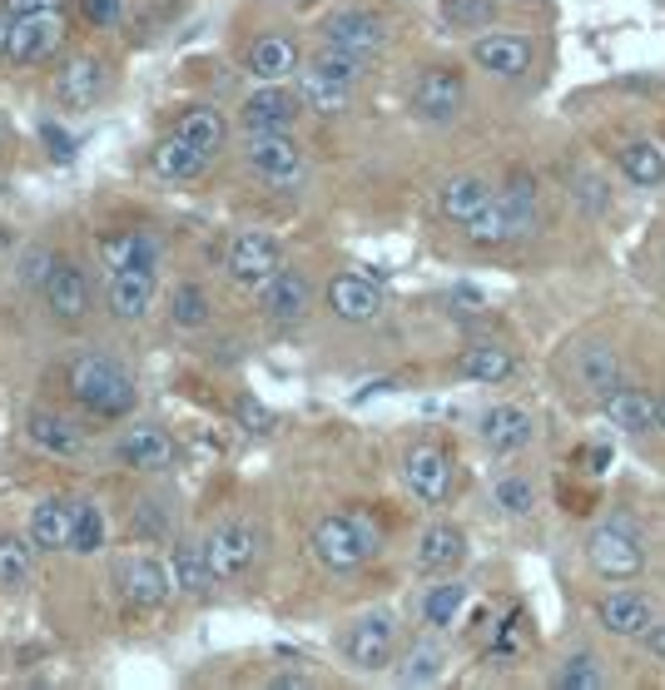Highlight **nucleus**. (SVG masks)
<instances>
[{
  "label": "nucleus",
  "instance_id": "nucleus-37",
  "mask_svg": "<svg viewBox=\"0 0 665 690\" xmlns=\"http://www.w3.org/2000/svg\"><path fill=\"white\" fill-rule=\"evenodd\" d=\"M621 174L635 189H661L665 184V150L655 140H631L621 150Z\"/></svg>",
  "mask_w": 665,
  "mask_h": 690
},
{
  "label": "nucleus",
  "instance_id": "nucleus-30",
  "mask_svg": "<svg viewBox=\"0 0 665 690\" xmlns=\"http://www.w3.org/2000/svg\"><path fill=\"white\" fill-rule=\"evenodd\" d=\"M457 373H462L467 383H487V388H502V383L516 373V358H512V348H502V343H472V348H462Z\"/></svg>",
  "mask_w": 665,
  "mask_h": 690
},
{
  "label": "nucleus",
  "instance_id": "nucleus-25",
  "mask_svg": "<svg viewBox=\"0 0 665 690\" xmlns=\"http://www.w3.org/2000/svg\"><path fill=\"white\" fill-rule=\"evenodd\" d=\"M492 199H497L492 184L477 179V174H452V179L438 189V209H442V219H452V224H472Z\"/></svg>",
  "mask_w": 665,
  "mask_h": 690
},
{
  "label": "nucleus",
  "instance_id": "nucleus-9",
  "mask_svg": "<svg viewBox=\"0 0 665 690\" xmlns=\"http://www.w3.org/2000/svg\"><path fill=\"white\" fill-rule=\"evenodd\" d=\"M299 115H303V100H299V90H289V85H258L254 95H244V105H238L244 135H293Z\"/></svg>",
  "mask_w": 665,
  "mask_h": 690
},
{
  "label": "nucleus",
  "instance_id": "nucleus-5",
  "mask_svg": "<svg viewBox=\"0 0 665 690\" xmlns=\"http://www.w3.org/2000/svg\"><path fill=\"white\" fill-rule=\"evenodd\" d=\"M397 656V616L393 611H363L353 625L343 631V660L363 676L387 670Z\"/></svg>",
  "mask_w": 665,
  "mask_h": 690
},
{
  "label": "nucleus",
  "instance_id": "nucleus-17",
  "mask_svg": "<svg viewBox=\"0 0 665 690\" xmlns=\"http://www.w3.org/2000/svg\"><path fill=\"white\" fill-rule=\"evenodd\" d=\"M25 443L40 447L45 457H65V463L85 457V447H90L85 432H80L70 418L50 412V408H31V412H25Z\"/></svg>",
  "mask_w": 665,
  "mask_h": 690
},
{
  "label": "nucleus",
  "instance_id": "nucleus-35",
  "mask_svg": "<svg viewBox=\"0 0 665 690\" xmlns=\"http://www.w3.org/2000/svg\"><path fill=\"white\" fill-rule=\"evenodd\" d=\"M576 383L586 393H596V398L616 393V388H621V358H616L606 343H586L576 353Z\"/></svg>",
  "mask_w": 665,
  "mask_h": 690
},
{
  "label": "nucleus",
  "instance_id": "nucleus-44",
  "mask_svg": "<svg viewBox=\"0 0 665 690\" xmlns=\"http://www.w3.org/2000/svg\"><path fill=\"white\" fill-rule=\"evenodd\" d=\"M492 502H497V512H506V517H532V512H537V487L526 482V477H497Z\"/></svg>",
  "mask_w": 665,
  "mask_h": 690
},
{
  "label": "nucleus",
  "instance_id": "nucleus-50",
  "mask_svg": "<svg viewBox=\"0 0 665 690\" xmlns=\"http://www.w3.org/2000/svg\"><path fill=\"white\" fill-rule=\"evenodd\" d=\"M40 140H45V150H50L55 160H70V154H75L70 130H65V125H55V119H45V125H40Z\"/></svg>",
  "mask_w": 665,
  "mask_h": 690
},
{
  "label": "nucleus",
  "instance_id": "nucleus-27",
  "mask_svg": "<svg viewBox=\"0 0 665 690\" xmlns=\"http://www.w3.org/2000/svg\"><path fill=\"white\" fill-rule=\"evenodd\" d=\"M70 531H75V502L65 496H45L31 512V541L35 551H70Z\"/></svg>",
  "mask_w": 665,
  "mask_h": 690
},
{
  "label": "nucleus",
  "instance_id": "nucleus-48",
  "mask_svg": "<svg viewBox=\"0 0 665 690\" xmlns=\"http://www.w3.org/2000/svg\"><path fill=\"white\" fill-rule=\"evenodd\" d=\"M234 412H238V422H244L248 432H273V412L264 408L258 398H238V402H234Z\"/></svg>",
  "mask_w": 665,
  "mask_h": 690
},
{
  "label": "nucleus",
  "instance_id": "nucleus-41",
  "mask_svg": "<svg viewBox=\"0 0 665 690\" xmlns=\"http://www.w3.org/2000/svg\"><path fill=\"white\" fill-rule=\"evenodd\" d=\"M105 547V507L95 496H80L75 502V531H70V551L75 557H95Z\"/></svg>",
  "mask_w": 665,
  "mask_h": 690
},
{
  "label": "nucleus",
  "instance_id": "nucleus-12",
  "mask_svg": "<svg viewBox=\"0 0 665 690\" xmlns=\"http://www.w3.org/2000/svg\"><path fill=\"white\" fill-rule=\"evenodd\" d=\"M402 482H408V492L418 496L422 507H442L452 496V457L432 443L408 447V457H402Z\"/></svg>",
  "mask_w": 665,
  "mask_h": 690
},
{
  "label": "nucleus",
  "instance_id": "nucleus-29",
  "mask_svg": "<svg viewBox=\"0 0 665 690\" xmlns=\"http://www.w3.org/2000/svg\"><path fill=\"white\" fill-rule=\"evenodd\" d=\"M150 164H154V174H160V179L189 184V179H199V174L209 169V154L194 150L184 135H170V140H160V144L150 150Z\"/></svg>",
  "mask_w": 665,
  "mask_h": 690
},
{
  "label": "nucleus",
  "instance_id": "nucleus-40",
  "mask_svg": "<svg viewBox=\"0 0 665 690\" xmlns=\"http://www.w3.org/2000/svg\"><path fill=\"white\" fill-rule=\"evenodd\" d=\"M170 318L174 328H189V334H199V328L214 324V303H209V293L199 289V283H179L170 299Z\"/></svg>",
  "mask_w": 665,
  "mask_h": 690
},
{
  "label": "nucleus",
  "instance_id": "nucleus-34",
  "mask_svg": "<svg viewBox=\"0 0 665 690\" xmlns=\"http://www.w3.org/2000/svg\"><path fill=\"white\" fill-rule=\"evenodd\" d=\"M602 412H606V422L611 428H621V432H631V437H641V432H655V398H645V393H635V388H616V393H606L602 398Z\"/></svg>",
  "mask_w": 665,
  "mask_h": 690
},
{
  "label": "nucleus",
  "instance_id": "nucleus-38",
  "mask_svg": "<svg viewBox=\"0 0 665 690\" xmlns=\"http://www.w3.org/2000/svg\"><path fill=\"white\" fill-rule=\"evenodd\" d=\"M462 606H467V582H438V586H428V596H422V625H432V631H447V625H457Z\"/></svg>",
  "mask_w": 665,
  "mask_h": 690
},
{
  "label": "nucleus",
  "instance_id": "nucleus-52",
  "mask_svg": "<svg viewBox=\"0 0 665 690\" xmlns=\"http://www.w3.org/2000/svg\"><path fill=\"white\" fill-rule=\"evenodd\" d=\"M645 651H651V656L665 666V621H655V625H651V636H645Z\"/></svg>",
  "mask_w": 665,
  "mask_h": 690
},
{
  "label": "nucleus",
  "instance_id": "nucleus-55",
  "mask_svg": "<svg viewBox=\"0 0 665 690\" xmlns=\"http://www.w3.org/2000/svg\"><path fill=\"white\" fill-rule=\"evenodd\" d=\"M11 244H15V234H11L5 224H0V248H11Z\"/></svg>",
  "mask_w": 665,
  "mask_h": 690
},
{
  "label": "nucleus",
  "instance_id": "nucleus-1",
  "mask_svg": "<svg viewBox=\"0 0 665 690\" xmlns=\"http://www.w3.org/2000/svg\"><path fill=\"white\" fill-rule=\"evenodd\" d=\"M65 388H70V398L85 412H95V418H129V408L140 398L129 367L115 363L109 353H75L65 363Z\"/></svg>",
  "mask_w": 665,
  "mask_h": 690
},
{
  "label": "nucleus",
  "instance_id": "nucleus-16",
  "mask_svg": "<svg viewBox=\"0 0 665 690\" xmlns=\"http://www.w3.org/2000/svg\"><path fill=\"white\" fill-rule=\"evenodd\" d=\"M109 90V66L95 60V55H70L65 70L55 75V100L65 109H95Z\"/></svg>",
  "mask_w": 665,
  "mask_h": 690
},
{
  "label": "nucleus",
  "instance_id": "nucleus-13",
  "mask_svg": "<svg viewBox=\"0 0 665 690\" xmlns=\"http://www.w3.org/2000/svg\"><path fill=\"white\" fill-rule=\"evenodd\" d=\"M323 45H338V50H353L363 60H373L377 50L387 45V21L363 5H348V11H332L323 21Z\"/></svg>",
  "mask_w": 665,
  "mask_h": 690
},
{
  "label": "nucleus",
  "instance_id": "nucleus-33",
  "mask_svg": "<svg viewBox=\"0 0 665 690\" xmlns=\"http://www.w3.org/2000/svg\"><path fill=\"white\" fill-rule=\"evenodd\" d=\"M170 572H174V592H179V596H205L209 586L219 582L205 541H179V547H174Z\"/></svg>",
  "mask_w": 665,
  "mask_h": 690
},
{
  "label": "nucleus",
  "instance_id": "nucleus-54",
  "mask_svg": "<svg viewBox=\"0 0 665 690\" xmlns=\"http://www.w3.org/2000/svg\"><path fill=\"white\" fill-rule=\"evenodd\" d=\"M655 428L665 432V398H655Z\"/></svg>",
  "mask_w": 665,
  "mask_h": 690
},
{
  "label": "nucleus",
  "instance_id": "nucleus-47",
  "mask_svg": "<svg viewBox=\"0 0 665 690\" xmlns=\"http://www.w3.org/2000/svg\"><path fill=\"white\" fill-rule=\"evenodd\" d=\"M55 269H60V259H55V248H45V244H31L21 259H15V279H21L25 289H45Z\"/></svg>",
  "mask_w": 665,
  "mask_h": 690
},
{
  "label": "nucleus",
  "instance_id": "nucleus-32",
  "mask_svg": "<svg viewBox=\"0 0 665 690\" xmlns=\"http://www.w3.org/2000/svg\"><path fill=\"white\" fill-rule=\"evenodd\" d=\"M299 100H303V109L332 119V115H348V109H353V85H343V80L318 75V70L303 66L299 70Z\"/></svg>",
  "mask_w": 665,
  "mask_h": 690
},
{
  "label": "nucleus",
  "instance_id": "nucleus-24",
  "mask_svg": "<svg viewBox=\"0 0 665 690\" xmlns=\"http://www.w3.org/2000/svg\"><path fill=\"white\" fill-rule=\"evenodd\" d=\"M462 557H467V537H462V527H452V522L428 527L418 537V551H412L422 576H447L452 566H462Z\"/></svg>",
  "mask_w": 665,
  "mask_h": 690
},
{
  "label": "nucleus",
  "instance_id": "nucleus-6",
  "mask_svg": "<svg viewBox=\"0 0 665 690\" xmlns=\"http://www.w3.org/2000/svg\"><path fill=\"white\" fill-rule=\"evenodd\" d=\"M586 561L596 566V576L606 582H631L645 572V547L626 522H602V527L586 537Z\"/></svg>",
  "mask_w": 665,
  "mask_h": 690
},
{
  "label": "nucleus",
  "instance_id": "nucleus-43",
  "mask_svg": "<svg viewBox=\"0 0 665 690\" xmlns=\"http://www.w3.org/2000/svg\"><path fill=\"white\" fill-rule=\"evenodd\" d=\"M557 686L561 690H602L606 686V670H602V656L591 651H571L557 670Z\"/></svg>",
  "mask_w": 665,
  "mask_h": 690
},
{
  "label": "nucleus",
  "instance_id": "nucleus-31",
  "mask_svg": "<svg viewBox=\"0 0 665 690\" xmlns=\"http://www.w3.org/2000/svg\"><path fill=\"white\" fill-rule=\"evenodd\" d=\"M174 135H184L194 150H205L209 160H214V154H224V144H229V119H224V109H214V105H189L179 115V125H174Z\"/></svg>",
  "mask_w": 665,
  "mask_h": 690
},
{
  "label": "nucleus",
  "instance_id": "nucleus-2",
  "mask_svg": "<svg viewBox=\"0 0 665 690\" xmlns=\"http://www.w3.org/2000/svg\"><path fill=\"white\" fill-rule=\"evenodd\" d=\"M308 547L323 572H358L383 547V527L368 512H328V517H318Z\"/></svg>",
  "mask_w": 665,
  "mask_h": 690
},
{
  "label": "nucleus",
  "instance_id": "nucleus-45",
  "mask_svg": "<svg viewBox=\"0 0 665 690\" xmlns=\"http://www.w3.org/2000/svg\"><path fill=\"white\" fill-rule=\"evenodd\" d=\"M308 70L343 80V85H358V80H363V70H368V60H363V55H353V50H338V45H323V50L308 60Z\"/></svg>",
  "mask_w": 665,
  "mask_h": 690
},
{
  "label": "nucleus",
  "instance_id": "nucleus-7",
  "mask_svg": "<svg viewBox=\"0 0 665 690\" xmlns=\"http://www.w3.org/2000/svg\"><path fill=\"white\" fill-rule=\"evenodd\" d=\"M224 269H229V279L238 283V289H264V283L273 279V273L283 269V248H279V238H269V234H258V229H238L234 238H229V248H224Z\"/></svg>",
  "mask_w": 665,
  "mask_h": 690
},
{
  "label": "nucleus",
  "instance_id": "nucleus-51",
  "mask_svg": "<svg viewBox=\"0 0 665 690\" xmlns=\"http://www.w3.org/2000/svg\"><path fill=\"white\" fill-rule=\"evenodd\" d=\"M0 11L21 21V15H40V11H60V0H0Z\"/></svg>",
  "mask_w": 665,
  "mask_h": 690
},
{
  "label": "nucleus",
  "instance_id": "nucleus-36",
  "mask_svg": "<svg viewBox=\"0 0 665 690\" xmlns=\"http://www.w3.org/2000/svg\"><path fill=\"white\" fill-rule=\"evenodd\" d=\"M442 670H447V651L438 641H418V646L402 651L393 676H397V686H438Z\"/></svg>",
  "mask_w": 665,
  "mask_h": 690
},
{
  "label": "nucleus",
  "instance_id": "nucleus-8",
  "mask_svg": "<svg viewBox=\"0 0 665 690\" xmlns=\"http://www.w3.org/2000/svg\"><path fill=\"white\" fill-rule=\"evenodd\" d=\"M115 586H119V596H125V606H135V611H154V606L170 601L174 572L160 557H150V551H129V557L115 561Z\"/></svg>",
  "mask_w": 665,
  "mask_h": 690
},
{
  "label": "nucleus",
  "instance_id": "nucleus-22",
  "mask_svg": "<svg viewBox=\"0 0 665 690\" xmlns=\"http://www.w3.org/2000/svg\"><path fill=\"white\" fill-rule=\"evenodd\" d=\"M477 432H482V443L492 447V453L512 457V453H522V447L537 437V422H532V412H526V408H516V402H497V408L482 412Z\"/></svg>",
  "mask_w": 665,
  "mask_h": 690
},
{
  "label": "nucleus",
  "instance_id": "nucleus-28",
  "mask_svg": "<svg viewBox=\"0 0 665 690\" xmlns=\"http://www.w3.org/2000/svg\"><path fill=\"white\" fill-rule=\"evenodd\" d=\"M100 259L105 269H160V244H154L144 229H125V234L100 238Z\"/></svg>",
  "mask_w": 665,
  "mask_h": 690
},
{
  "label": "nucleus",
  "instance_id": "nucleus-53",
  "mask_svg": "<svg viewBox=\"0 0 665 690\" xmlns=\"http://www.w3.org/2000/svg\"><path fill=\"white\" fill-rule=\"evenodd\" d=\"M0 55H11V15L0 11Z\"/></svg>",
  "mask_w": 665,
  "mask_h": 690
},
{
  "label": "nucleus",
  "instance_id": "nucleus-3",
  "mask_svg": "<svg viewBox=\"0 0 665 690\" xmlns=\"http://www.w3.org/2000/svg\"><path fill=\"white\" fill-rule=\"evenodd\" d=\"M244 160L254 179H264L279 195H299L308 179V160H303L293 135H244Z\"/></svg>",
  "mask_w": 665,
  "mask_h": 690
},
{
  "label": "nucleus",
  "instance_id": "nucleus-21",
  "mask_svg": "<svg viewBox=\"0 0 665 690\" xmlns=\"http://www.w3.org/2000/svg\"><path fill=\"white\" fill-rule=\"evenodd\" d=\"M323 299H328L332 318H343V324H373L377 313H383V293L363 273H338V279H328Z\"/></svg>",
  "mask_w": 665,
  "mask_h": 690
},
{
  "label": "nucleus",
  "instance_id": "nucleus-42",
  "mask_svg": "<svg viewBox=\"0 0 665 690\" xmlns=\"http://www.w3.org/2000/svg\"><path fill=\"white\" fill-rule=\"evenodd\" d=\"M462 234L472 238L477 248H502V244H516V234H512V219H506L502 199H492V204H487L482 214L472 219V224H462Z\"/></svg>",
  "mask_w": 665,
  "mask_h": 690
},
{
  "label": "nucleus",
  "instance_id": "nucleus-56",
  "mask_svg": "<svg viewBox=\"0 0 665 690\" xmlns=\"http://www.w3.org/2000/svg\"><path fill=\"white\" fill-rule=\"evenodd\" d=\"M293 5H303V11H308V5H318V0H293Z\"/></svg>",
  "mask_w": 665,
  "mask_h": 690
},
{
  "label": "nucleus",
  "instance_id": "nucleus-14",
  "mask_svg": "<svg viewBox=\"0 0 665 690\" xmlns=\"http://www.w3.org/2000/svg\"><path fill=\"white\" fill-rule=\"evenodd\" d=\"M258 308H264V318H269V324H279V328L303 324V318H308V308H313L308 273H299V269H289V264H283V269L273 273L264 289H258Z\"/></svg>",
  "mask_w": 665,
  "mask_h": 690
},
{
  "label": "nucleus",
  "instance_id": "nucleus-46",
  "mask_svg": "<svg viewBox=\"0 0 665 690\" xmlns=\"http://www.w3.org/2000/svg\"><path fill=\"white\" fill-rule=\"evenodd\" d=\"M438 11L452 31H487L497 21V0H442Z\"/></svg>",
  "mask_w": 665,
  "mask_h": 690
},
{
  "label": "nucleus",
  "instance_id": "nucleus-20",
  "mask_svg": "<svg viewBox=\"0 0 665 690\" xmlns=\"http://www.w3.org/2000/svg\"><path fill=\"white\" fill-rule=\"evenodd\" d=\"M248 75L258 80V85H283V80L299 75V40L283 31H269L258 35L254 45H248Z\"/></svg>",
  "mask_w": 665,
  "mask_h": 690
},
{
  "label": "nucleus",
  "instance_id": "nucleus-39",
  "mask_svg": "<svg viewBox=\"0 0 665 690\" xmlns=\"http://www.w3.org/2000/svg\"><path fill=\"white\" fill-rule=\"evenodd\" d=\"M35 572V541L25 537H0V592H21Z\"/></svg>",
  "mask_w": 665,
  "mask_h": 690
},
{
  "label": "nucleus",
  "instance_id": "nucleus-18",
  "mask_svg": "<svg viewBox=\"0 0 665 690\" xmlns=\"http://www.w3.org/2000/svg\"><path fill=\"white\" fill-rule=\"evenodd\" d=\"M472 60H477V70H487V75L516 80L532 70V40H526V35H512V31H487L472 40Z\"/></svg>",
  "mask_w": 665,
  "mask_h": 690
},
{
  "label": "nucleus",
  "instance_id": "nucleus-23",
  "mask_svg": "<svg viewBox=\"0 0 665 690\" xmlns=\"http://www.w3.org/2000/svg\"><path fill=\"white\" fill-rule=\"evenodd\" d=\"M40 293H45V308H50L55 324H85L90 318V279L75 264H60Z\"/></svg>",
  "mask_w": 665,
  "mask_h": 690
},
{
  "label": "nucleus",
  "instance_id": "nucleus-15",
  "mask_svg": "<svg viewBox=\"0 0 665 690\" xmlns=\"http://www.w3.org/2000/svg\"><path fill=\"white\" fill-rule=\"evenodd\" d=\"M60 50H65V15L60 11H40V15L11 21V60L15 66H40V60H55Z\"/></svg>",
  "mask_w": 665,
  "mask_h": 690
},
{
  "label": "nucleus",
  "instance_id": "nucleus-26",
  "mask_svg": "<svg viewBox=\"0 0 665 690\" xmlns=\"http://www.w3.org/2000/svg\"><path fill=\"white\" fill-rule=\"evenodd\" d=\"M105 293H109L115 318L135 324V318H144V313L154 308V269H115Z\"/></svg>",
  "mask_w": 665,
  "mask_h": 690
},
{
  "label": "nucleus",
  "instance_id": "nucleus-10",
  "mask_svg": "<svg viewBox=\"0 0 665 690\" xmlns=\"http://www.w3.org/2000/svg\"><path fill=\"white\" fill-rule=\"evenodd\" d=\"M467 105V85L452 66H428L412 85V115L428 119V125H452Z\"/></svg>",
  "mask_w": 665,
  "mask_h": 690
},
{
  "label": "nucleus",
  "instance_id": "nucleus-19",
  "mask_svg": "<svg viewBox=\"0 0 665 690\" xmlns=\"http://www.w3.org/2000/svg\"><path fill=\"white\" fill-rule=\"evenodd\" d=\"M596 621H602L611 636H621V641H645V636H651V625L661 621V611H655L645 596H635V592H606L602 601H596Z\"/></svg>",
  "mask_w": 665,
  "mask_h": 690
},
{
  "label": "nucleus",
  "instance_id": "nucleus-4",
  "mask_svg": "<svg viewBox=\"0 0 665 690\" xmlns=\"http://www.w3.org/2000/svg\"><path fill=\"white\" fill-rule=\"evenodd\" d=\"M205 547H209V561H214L219 582H244V576L258 566V557H264V531H258V522H248V517H229L209 531Z\"/></svg>",
  "mask_w": 665,
  "mask_h": 690
},
{
  "label": "nucleus",
  "instance_id": "nucleus-11",
  "mask_svg": "<svg viewBox=\"0 0 665 690\" xmlns=\"http://www.w3.org/2000/svg\"><path fill=\"white\" fill-rule=\"evenodd\" d=\"M115 463L129 467V472H170L179 463V447H174V437L164 428L135 422V428H125L115 437Z\"/></svg>",
  "mask_w": 665,
  "mask_h": 690
},
{
  "label": "nucleus",
  "instance_id": "nucleus-49",
  "mask_svg": "<svg viewBox=\"0 0 665 690\" xmlns=\"http://www.w3.org/2000/svg\"><path fill=\"white\" fill-rule=\"evenodd\" d=\"M80 15L95 31H109V25H119V0H80Z\"/></svg>",
  "mask_w": 665,
  "mask_h": 690
}]
</instances>
